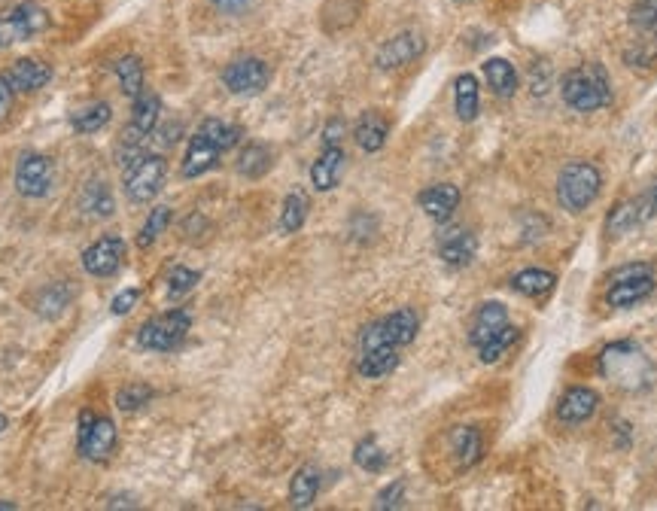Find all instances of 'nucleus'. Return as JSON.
Wrapping results in <instances>:
<instances>
[{"label":"nucleus","mask_w":657,"mask_h":511,"mask_svg":"<svg viewBox=\"0 0 657 511\" xmlns=\"http://www.w3.org/2000/svg\"><path fill=\"white\" fill-rule=\"evenodd\" d=\"M600 372L621 390H645L654 381V362L630 341H615L600 356Z\"/></svg>","instance_id":"1"},{"label":"nucleus","mask_w":657,"mask_h":511,"mask_svg":"<svg viewBox=\"0 0 657 511\" xmlns=\"http://www.w3.org/2000/svg\"><path fill=\"white\" fill-rule=\"evenodd\" d=\"M563 101L578 110V113H594L603 110L612 101V89H609V77L600 64H581L572 67L563 77Z\"/></svg>","instance_id":"2"},{"label":"nucleus","mask_w":657,"mask_h":511,"mask_svg":"<svg viewBox=\"0 0 657 511\" xmlns=\"http://www.w3.org/2000/svg\"><path fill=\"white\" fill-rule=\"evenodd\" d=\"M603 189V177L591 162H569L557 177V198L569 213L588 210Z\"/></svg>","instance_id":"3"},{"label":"nucleus","mask_w":657,"mask_h":511,"mask_svg":"<svg viewBox=\"0 0 657 511\" xmlns=\"http://www.w3.org/2000/svg\"><path fill=\"white\" fill-rule=\"evenodd\" d=\"M189 326H192V317L186 308H174V311H165L153 320H146L137 332V344L143 350H156V353H171L177 350L186 335H189Z\"/></svg>","instance_id":"4"},{"label":"nucleus","mask_w":657,"mask_h":511,"mask_svg":"<svg viewBox=\"0 0 657 511\" xmlns=\"http://www.w3.org/2000/svg\"><path fill=\"white\" fill-rule=\"evenodd\" d=\"M119 445V432H116V423L110 417H98L92 411H83L80 414V432H77V448L86 460L92 463H104L113 457Z\"/></svg>","instance_id":"5"},{"label":"nucleus","mask_w":657,"mask_h":511,"mask_svg":"<svg viewBox=\"0 0 657 511\" xmlns=\"http://www.w3.org/2000/svg\"><path fill=\"white\" fill-rule=\"evenodd\" d=\"M168 177V162L162 156H140L125 168V195L131 204H143L159 195Z\"/></svg>","instance_id":"6"},{"label":"nucleus","mask_w":657,"mask_h":511,"mask_svg":"<svg viewBox=\"0 0 657 511\" xmlns=\"http://www.w3.org/2000/svg\"><path fill=\"white\" fill-rule=\"evenodd\" d=\"M654 292V277L648 265H627L612 274V286L606 292V302L612 308H633L636 302L648 299Z\"/></svg>","instance_id":"7"},{"label":"nucleus","mask_w":657,"mask_h":511,"mask_svg":"<svg viewBox=\"0 0 657 511\" xmlns=\"http://www.w3.org/2000/svg\"><path fill=\"white\" fill-rule=\"evenodd\" d=\"M654 216H657V186L645 189V192L636 195V198L621 201V204L609 213V219H606V232H609V238H621V235H627V232L645 226L648 219H654Z\"/></svg>","instance_id":"8"},{"label":"nucleus","mask_w":657,"mask_h":511,"mask_svg":"<svg viewBox=\"0 0 657 511\" xmlns=\"http://www.w3.org/2000/svg\"><path fill=\"white\" fill-rule=\"evenodd\" d=\"M271 80V70L262 58L247 55V58H235L226 70H223V83L232 95H259Z\"/></svg>","instance_id":"9"},{"label":"nucleus","mask_w":657,"mask_h":511,"mask_svg":"<svg viewBox=\"0 0 657 511\" xmlns=\"http://www.w3.org/2000/svg\"><path fill=\"white\" fill-rule=\"evenodd\" d=\"M52 162L40 153H28L16 165V192L25 198H46L52 189Z\"/></svg>","instance_id":"10"},{"label":"nucleus","mask_w":657,"mask_h":511,"mask_svg":"<svg viewBox=\"0 0 657 511\" xmlns=\"http://www.w3.org/2000/svg\"><path fill=\"white\" fill-rule=\"evenodd\" d=\"M49 16L46 10H40L37 4H22L16 7L4 22H0V43H22L37 37L40 31H46Z\"/></svg>","instance_id":"11"},{"label":"nucleus","mask_w":657,"mask_h":511,"mask_svg":"<svg viewBox=\"0 0 657 511\" xmlns=\"http://www.w3.org/2000/svg\"><path fill=\"white\" fill-rule=\"evenodd\" d=\"M125 259V241L119 235H107V238H98L92 247L83 250V268L86 274L92 277H110L119 271Z\"/></svg>","instance_id":"12"},{"label":"nucleus","mask_w":657,"mask_h":511,"mask_svg":"<svg viewBox=\"0 0 657 511\" xmlns=\"http://www.w3.org/2000/svg\"><path fill=\"white\" fill-rule=\"evenodd\" d=\"M423 49H426L423 34H417V31H402V34L390 37V40L381 46V52H378V67H381V70L405 67V64L417 61V58L423 55Z\"/></svg>","instance_id":"13"},{"label":"nucleus","mask_w":657,"mask_h":511,"mask_svg":"<svg viewBox=\"0 0 657 511\" xmlns=\"http://www.w3.org/2000/svg\"><path fill=\"white\" fill-rule=\"evenodd\" d=\"M10 80V86L19 92V95H34L40 92L43 86H49L52 80V67L46 61H37V58H19L10 64V70L4 73Z\"/></svg>","instance_id":"14"},{"label":"nucleus","mask_w":657,"mask_h":511,"mask_svg":"<svg viewBox=\"0 0 657 511\" xmlns=\"http://www.w3.org/2000/svg\"><path fill=\"white\" fill-rule=\"evenodd\" d=\"M219 156H223V150H219V146H216L207 134L195 131L192 140H189V146H186V156H183V177L195 180V177L213 171L216 162H219Z\"/></svg>","instance_id":"15"},{"label":"nucleus","mask_w":657,"mask_h":511,"mask_svg":"<svg viewBox=\"0 0 657 511\" xmlns=\"http://www.w3.org/2000/svg\"><path fill=\"white\" fill-rule=\"evenodd\" d=\"M600 408V396L591 387H572L563 393L560 405H557V417L569 426H578L584 420H591Z\"/></svg>","instance_id":"16"},{"label":"nucleus","mask_w":657,"mask_h":511,"mask_svg":"<svg viewBox=\"0 0 657 511\" xmlns=\"http://www.w3.org/2000/svg\"><path fill=\"white\" fill-rule=\"evenodd\" d=\"M478 253V238L469 229H448L438 238V256H442L448 265L463 268L475 259Z\"/></svg>","instance_id":"17"},{"label":"nucleus","mask_w":657,"mask_h":511,"mask_svg":"<svg viewBox=\"0 0 657 511\" xmlns=\"http://www.w3.org/2000/svg\"><path fill=\"white\" fill-rule=\"evenodd\" d=\"M417 201H420V207L429 219H435V223H445V219H451V213L460 204V189L454 183H435V186L423 189Z\"/></svg>","instance_id":"18"},{"label":"nucleus","mask_w":657,"mask_h":511,"mask_svg":"<svg viewBox=\"0 0 657 511\" xmlns=\"http://www.w3.org/2000/svg\"><path fill=\"white\" fill-rule=\"evenodd\" d=\"M396 365H399V347H390V344L365 347V350H359V359H356L359 375L369 378V381L387 378L390 372H396Z\"/></svg>","instance_id":"19"},{"label":"nucleus","mask_w":657,"mask_h":511,"mask_svg":"<svg viewBox=\"0 0 657 511\" xmlns=\"http://www.w3.org/2000/svg\"><path fill=\"white\" fill-rule=\"evenodd\" d=\"M387 134H390V119H387L384 113H378V110L362 113L359 122H356V128H353V137H356V143H359V150H365V153L384 150Z\"/></svg>","instance_id":"20"},{"label":"nucleus","mask_w":657,"mask_h":511,"mask_svg":"<svg viewBox=\"0 0 657 511\" xmlns=\"http://www.w3.org/2000/svg\"><path fill=\"white\" fill-rule=\"evenodd\" d=\"M448 442H451V454H454V460H457V469H472V466L481 460L484 442H481V432H478V429H472V426H457V429H451Z\"/></svg>","instance_id":"21"},{"label":"nucleus","mask_w":657,"mask_h":511,"mask_svg":"<svg viewBox=\"0 0 657 511\" xmlns=\"http://www.w3.org/2000/svg\"><path fill=\"white\" fill-rule=\"evenodd\" d=\"M341 171H344V150L341 146H326L320 153V159L311 165V183L317 192H329L338 186L341 180Z\"/></svg>","instance_id":"22"},{"label":"nucleus","mask_w":657,"mask_h":511,"mask_svg":"<svg viewBox=\"0 0 657 511\" xmlns=\"http://www.w3.org/2000/svg\"><path fill=\"white\" fill-rule=\"evenodd\" d=\"M505 326H508V311H505L499 302H487V305H481L478 314H475L469 341H472L475 347H481V344H487L493 335H499Z\"/></svg>","instance_id":"23"},{"label":"nucleus","mask_w":657,"mask_h":511,"mask_svg":"<svg viewBox=\"0 0 657 511\" xmlns=\"http://www.w3.org/2000/svg\"><path fill=\"white\" fill-rule=\"evenodd\" d=\"M381 329H384V335H387V341H390L393 347H405V344H411V341L417 338V332H420V317H417V311H411V308H399V311H393L390 317L381 320Z\"/></svg>","instance_id":"24"},{"label":"nucleus","mask_w":657,"mask_h":511,"mask_svg":"<svg viewBox=\"0 0 657 511\" xmlns=\"http://www.w3.org/2000/svg\"><path fill=\"white\" fill-rule=\"evenodd\" d=\"M484 80L499 98H511L518 92V70L505 58H487L484 61Z\"/></svg>","instance_id":"25"},{"label":"nucleus","mask_w":657,"mask_h":511,"mask_svg":"<svg viewBox=\"0 0 657 511\" xmlns=\"http://www.w3.org/2000/svg\"><path fill=\"white\" fill-rule=\"evenodd\" d=\"M80 210H83V216H89V219H107V216H113L116 201H113L110 186H107L104 180L86 183L83 192H80Z\"/></svg>","instance_id":"26"},{"label":"nucleus","mask_w":657,"mask_h":511,"mask_svg":"<svg viewBox=\"0 0 657 511\" xmlns=\"http://www.w3.org/2000/svg\"><path fill=\"white\" fill-rule=\"evenodd\" d=\"M320 493V469L302 466L289 481V505L292 508H311Z\"/></svg>","instance_id":"27"},{"label":"nucleus","mask_w":657,"mask_h":511,"mask_svg":"<svg viewBox=\"0 0 657 511\" xmlns=\"http://www.w3.org/2000/svg\"><path fill=\"white\" fill-rule=\"evenodd\" d=\"M159 116H162V101H159V95H153V92H140L137 98H134V110H131V131H137V134H153V128L159 125Z\"/></svg>","instance_id":"28"},{"label":"nucleus","mask_w":657,"mask_h":511,"mask_svg":"<svg viewBox=\"0 0 657 511\" xmlns=\"http://www.w3.org/2000/svg\"><path fill=\"white\" fill-rule=\"evenodd\" d=\"M554 283H557V277L551 271H542V268H527V271L511 277V289L521 292V296H527V299H545L554 289Z\"/></svg>","instance_id":"29"},{"label":"nucleus","mask_w":657,"mask_h":511,"mask_svg":"<svg viewBox=\"0 0 657 511\" xmlns=\"http://www.w3.org/2000/svg\"><path fill=\"white\" fill-rule=\"evenodd\" d=\"M481 107V95H478V80L472 73H460L454 80V110L463 122H472L478 116Z\"/></svg>","instance_id":"30"},{"label":"nucleus","mask_w":657,"mask_h":511,"mask_svg":"<svg viewBox=\"0 0 657 511\" xmlns=\"http://www.w3.org/2000/svg\"><path fill=\"white\" fill-rule=\"evenodd\" d=\"M308 210H311V204H308V195H305V192H299V189L289 192L286 201H283V210H280V229H283L286 235H296V232L305 226Z\"/></svg>","instance_id":"31"},{"label":"nucleus","mask_w":657,"mask_h":511,"mask_svg":"<svg viewBox=\"0 0 657 511\" xmlns=\"http://www.w3.org/2000/svg\"><path fill=\"white\" fill-rule=\"evenodd\" d=\"M274 159H271V150L262 143H250L247 150L238 156V174H244L247 180H259L271 171Z\"/></svg>","instance_id":"32"},{"label":"nucleus","mask_w":657,"mask_h":511,"mask_svg":"<svg viewBox=\"0 0 657 511\" xmlns=\"http://www.w3.org/2000/svg\"><path fill=\"white\" fill-rule=\"evenodd\" d=\"M116 80L128 98H137L143 92V61L137 55H125L116 61Z\"/></svg>","instance_id":"33"},{"label":"nucleus","mask_w":657,"mask_h":511,"mask_svg":"<svg viewBox=\"0 0 657 511\" xmlns=\"http://www.w3.org/2000/svg\"><path fill=\"white\" fill-rule=\"evenodd\" d=\"M107 122H110V104L107 101H95V104L73 113V128H77L80 134H95Z\"/></svg>","instance_id":"34"},{"label":"nucleus","mask_w":657,"mask_h":511,"mask_svg":"<svg viewBox=\"0 0 657 511\" xmlns=\"http://www.w3.org/2000/svg\"><path fill=\"white\" fill-rule=\"evenodd\" d=\"M353 463L359 466V469H365V472H384V466H387V454H384V448L378 445V438H362V442L353 448Z\"/></svg>","instance_id":"35"},{"label":"nucleus","mask_w":657,"mask_h":511,"mask_svg":"<svg viewBox=\"0 0 657 511\" xmlns=\"http://www.w3.org/2000/svg\"><path fill=\"white\" fill-rule=\"evenodd\" d=\"M168 223H171V207H153L150 210V216H146V223H143V229L137 232V247H153L156 244V238L159 235H165V229H168Z\"/></svg>","instance_id":"36"},{"label":"nucleus","mask_w":657,"mask_h":511,"mask_svg":"<svg viewBox=\"0 0 657 511\" xmlns=\"http://www.w3.org/2000/svg\"><path fill=\"white\" fill-rule=\"evenodd\" d=\"M198 131L201 134H207L219 150H232V146L241 140V128H235V125H226L223 119H204L201 125H198Z\"/></svg>","instance_id":"37"},{"label":"nucleus","mask_w":657,"mask_h":511,"mask_svg":"<svg viewBox=\"0 0 657 511\" xmlns=\"http://www.w3.org/2000/svg\"><path fill=\"white\" fill-rule=\"evenodd\" d=\"M515 341H518V329L508 323V326H505L499 335H493L487 344H481V347H478V356H481V362H496V359H502V356L508 353V347L515 344Z\"/></svg>","instance_id":"38"},{"label":"nucleus","mask_w":657,"mask_h":511,"mask_svg":"<svg viewBox=\"0 0 657 511\" xmlns=\"http://www.w3.org/2000/svg\"><path fill=\"white\" fill-rule=\"evenodd\" d=\"M153 387H146V384H128V387H122L119 393H116V405L122 408V411H137V408H143V405H150L153 402Z\"/></svg>","instance_id":"39"},{"label":"nucleus","mask_w":657,"mask_h":511,"mask_svg":"<svg viewBox=\"0 0 657 511\" xmlns=\"http://www.w3.org/2000/svg\"><path fill=\"white\" fill-rule=\"evenodd\" d=\"M201 280V274L198 271H192V268H174L171 274H168V299H183V296H189V292L195 289V283Z\"/></svg>","instance_id":"40"},{"label":"nucleus","mask_w":657,"mask_h":511,"mask_svg":"<svg viewBox=\"0 0 657 511\" xmlns=\"http://www.w3.org/2000/svg\"><path fill=\"white\" fill-rule=\"evenodd\" d=\"M654 22H657V0H636L633 10H630V25H633L636 31L651 34V31H654Z\"/></svg>","instance_id":"41"},{"label":"nucleus","mask_w":657,"mask_h":511,"mask_svg":"<svg viewBox=\"0 0 657 511\" xmlns=\"http://www.w3.org/2000/svg\"><path fill=\"white\" fill-rule=\"evenodd\" d=\"M402 502H405V481H393L378 493L375 508H399Z\"/></svg>","instance_id":"42"},{"label":"nucleus","mask_w":657,"mask_h":511,"mask_svg":"<svg viewBox=\"0 0 657 511\" xmlns=\"http://www.w3.org/2000/svg\"><path fill=\"white\" fill-rule=\"evenodd\" d=\"M137 299H140V289H134V286H131V289H122L119 296L113 299L110 311H113L116 317H125V314L137 305Z\"/></svg>","instance_id":"43"},{"label":"nucleus","mask_w":657,"mask_h":511,"mask_svg":"<svg viewBox=\"0 0 657 511\" xmlns=\"http://www.w3.org/2000/svg\"><path fill=\"white\" fill-rule=\"evenodd\" d=\"M43 299H49V317H55L58 311H64L67 308V302H70V292H64V286L61 283H55V286H49L46 292H43Z\"/></svg>","instance_id":"44"},{"label":"nucleus","mask_w":657,"mask_h":511,"mask_svg":"<svg viewBox=\"0 0 657 511\" xmlns=\"http://www.w3.org/2000/svg\"><path fill=\"white\" fill-rule=\"evenodd\" d=\"M13 101H16V89L10 86V80L0 73V122H4L13 110Z\"/></svg>","instance_id":"45"},{"label":"nucleus","mask_w":657,"mask_h":511,"mask_svg":"<svg viewBox=\"0 0 657 511\" xmlns=\"http://www.w3.org/2000/svg\"><path fill=\"white\" fill-rule=\"evenodd\" d=\"M247 4H250V0H213V7H216L219 13H229V16H238V13H244V10H247Z\"/></svg>","instance_id":"46"},{"label":"nucleus","mask_w":657,"mask_h":511,"mask_svg":"<svg viewBox=\"0 0 657 511\" xmlns=\"http://www.w3.org/2000/svg\"><path fill=\"white\" fill-rule=\"evenodd\" d=\"M341 134H344V122H341V119H332V122L326 125V131H323V140H326V146H338Z\"/></svg>","instance_id":"47"},{"label":"nucleus","mask_w":657,"mask_h":511,"mask_svg":"<svg viewBox=\"0 0 657 511\" xmlns=\"http://www.w3.org/2000/svg\"><path fill=\"white\" fill-rule=\"evenodd\" d=\"M116 505H119V508H137V502H134L131 496H119V499L113 496V499H110V508H116Z\"/></svg>","instance_id":"48"},{"label":"nucleus","mask_w":657,"mask_h":511,"mask_svg":"<svg viewBox=\"0 0 657 511\" xmlns=\"http://www.w3.org/2000/svg\"><path fill=\"white\" fill-rule=\"evenodd\" d=\"M16 508V502H7V499H0V511H13Z\"/></svg>","instance_id":"49"},{"label":"nucleus","mask_w":657,"mask_h":511,"mask_svg":"<svg viewBox=\"0 0 657 511\" xmlns=\"http://www.w3.org/2000/svg\"><path fill=\"white\" fill-rule=\"evenodd\" d=\"M4 429H7V417H4V414H0V432H4Z\"/></svg>","instance_id":"50"},{"label":"nucleus","mask_w":657,"mask_h":511,"mask_svg":"<svg viewBox=\"0 0 657 511\" xmlns=\"http://www.w3.org/2000/svg\"><path fill=\"white\" fill-rule=\"evenodd\" d=\"M651 34H654V37H657V22H654V31H651Z\"/></svg>","instance_id":"51"},{"label":"nucleus","mask_w":657,"mask_h":511,"mask_svg":"<svg viewBox=\"0 0 657 511\" xmlns=\"http://www.w3.org/2000/svg\"><path fill=\"white\" fill-rule=\"evenodd\" d=\"M457 4H460V0H457Z\"/></svg>","instance_id":"52"}]
</instances>
